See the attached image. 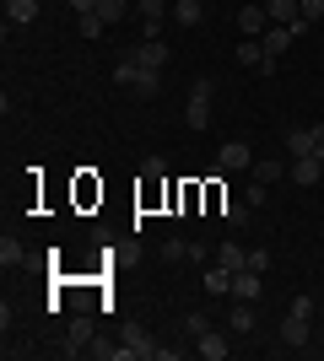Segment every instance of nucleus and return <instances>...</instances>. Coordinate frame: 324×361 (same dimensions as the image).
I'll return each instance as SVG.
<instances>
[{"label":"nucleus","mask_w":324,"mask_h":361,"mask_svg":"<svg viewBox=\"0 0 324 361\" xmlns=\"http://www.w3.org/2000/svg\"><path fill=\"white\" fill-rule=\"evenodd\" d=\"M287 157H319L324 162V124H292L287 130Z\"/></svg>","instance_id":"1"},{"label":"nucleus","mask_w":324,"mask_h":361,"mask_svg":"<svg viewBox=\"0 0 324 361\" xmlns=\"http://www.w3.org/2000/svg\"><path fill=\"white\" fill-rule=\"evenodd\" d=\"M211 124V81H195L184 103V130H205Z\"/></svg>","instance_id":"2"},{"label":"nucleus","mask_w":324,"mask_h":361,"mask_svg":"<svg viewBox=\"0 0 324 361\" xmlns=\"http://www.w3.org/2000/svg\"><path fill=\"white\" fill-rule=\"evenodd\" d=\"M130 60H136L140 71H162V65H168V44H162V38H140V44L130 49Z\"/></svg>","instance_id":"3"},{"label":"nucleus","mask_w":324,"mask_h":361,"mask_svg":"<svg viewBox=\"0 0 324 361\" xmlns=\"http://www.w3.org/2000/svg\"><path fill=\"white\" fill-rule=\"evenodd\" d=\"M287 178L303 183V189H313V183L324 178V162H319V157H292V162H287Z\"/></svg>","instance_id":"4"},{"label":"nucleus","mask_w":324,"mask_h":361,"mask_svg":"<svg viewBox=\"0 0 324 361\" xmlns=\"http://www.w3.org/2000/svg\"><path fill=\"white\" fill-rule=\"evenodd\" d=\"M216 167H227V173H244V167H254V151H248L244 140H227V146L216 151Z\"/></svg>","instance_id":"5"},{"label":"nucleus","mask_w":324,"mask_h":361,"mask_svg":"<svg viewBox=\"0 0 324 361\" xmlns=\"http://www.w3.org/2000/svg\"><path fill=\"white\" fill-rule=\"evenodd\" d=\"M260 286H265L260 270H248V264H244V270H232V302H254V297H260Z\"/></svg>","instance_id":"6"},{"label":"nucleus","mask_w":324,"mask_h":361,"mask_svg":"<svg viewBox=\"0 0 324 361\" xmlns=\"http://www.w3.org/2000/svg\"><path fill=\"white\" fill-rule=\"evenodd\" d=\"M265 27H270V11H265V6H244V11H238V32H244V38H265Z\"/></svg>","instance_id":"7"},{"label":"nucleus","mask_w":324,"mask_h":361,"mask_svg":"<svg viewBox=\"0 0 324 361\" xmlns=\"http://www.w3.org/2000/svg\"><path fill=\"white\" fill-rule=\"evenodd\" d=\"M92 350V318L81 313L76 324H71V340H65V356H87Z\"/></svg>","instance_id":"8"},{"label":"nucleus","mask_w":324,"mask_h":361,"mask_svg":"<svg viewBox=\"0 0 324 361\" xmlns=\"http://www.w3.org/2000/svg\"><path fill=\"white\" fill-rule=\"evenodd\" d=\"M281 345H292V350H303V345H308V318H297V313H287V318H281Z\"/></svg>","instance_id":"9"},{"label":"nucleus","mask_w":324,"mask_h":361,"mask_svg":"<svg viewBox=\"0 0 324 361\" xmlns=\"http://www.w3.org/2000/svg\"><path fill=\"white\" fill-rule=\"evenodd\" d=\"M265 11H270V22H276V27H292V22H308V16H303V0H270Z\"/></svg>","instance_id":"10"},{"label":"nucleus","mask_w":324,"mask_h":361,"mask_svg":"<svg viewBox=\"0 0 324 361\" xmlns=\"http://www.w3.org/2000/svg\"><path fill=\"white\" fill-rule=\"evenodd\" d=\"M195 350H200L205 361H222V356H227V334H222V329H205L200 340H195Z\"/></svg>","instance_id":"11"},{"label":"nucleus","mask_w":324,"mask_h":361,"mask_svg":"<svg viewBox=\"0 0 324 361\" xmlns=\"http://www.w3.org/2000/svg\"><path fill=\"white\" fill-rule=\"evenodd\" d=\"M200 16H205V0H173V22L179 27H200Z\"/></svg>","instance_id":"12"},{"label":"nucleus","mask_w":324,"mask_h":361,"mask_svg":"<svg viewBox=\"0 0 324 361\" xmlns=\"http://www.w3.org/2000/svg\"><path fill=\"white\" fill-rule=\"evenodd\" d=\"M260 44H265V54H276V60H281V54H287V49L297 44V32H292V27H270V32L260 38Z\"/></svg>","instance_id":"13"},{"label":"nucleus","mask_w":324,"mask_h":361,"mask_svg":"<svg viewBox=\"0 0 324 361\" xmlns=\"http://www.w3.org/2000/svg\"><path fill=\"white\" fill-rule=\"evenodd\" d=\"M205 329H211V313H205V307H195V313H184V324H179V334H184L189 345H195V340H200Z\"/></svg>","instance_id":"14"},{"label":"nucleus","mask_w":324,"mask_h":361,"mask_svg":"<svg viewBox=\"0 0 324 361\" xmlns=\"http://www.w3.org/2000/svg\"><path fill=\"white\" fill-rule=\"evenodd\" d=\"M205 291H211V297H232V270L227 264H211V270H205Z\"/></svg>","instance_id":"15"},{"label":"nucleus","mask_w":324,"mask_h":361,"mask_svg":"<svg viewBox=\"0 0 324 361\" xmlns=\"http://www.w3.org/2000/svg\"><path fill=\"white\" fill-rule=\"evenodd\" d=\"M6 22H16V27L38 22V0H6Z\"/></svg>","instance_id":"16"},{"label":"nucleus","mask_w":324,"mask_h":361,"mask_svg":"<svg viewBox=\"0 0 324 361\" xmlns=\"http://www.w3.org/2000/svg\"><path fill=\"white\" fill-rule=\"evenodd\" d=\"M216 264H227V270H244V264H248V248H238V243H222V248H216Z\"/></svg>","instance_id":"17"},{"label":"nucleus","mask_w":324,"mask_h":361,"mask_svg":"<svg viewBox=\"0 0 324 361\" xmlns=\"http://www.w3.org/2000/svg\"><path fill=\"white\" fill-rule=\"evenodd\" d=\"M254 324H260V318H254V307H248V302H238V307L227 313V329H232V334H248Z\"/></svg>","instance_id":"18"},{"label":"nucleus","mask_w":324,"mask_h":361,"mask_svg":"<svg viewBox=\"0 0 324 361\" xmlns=\"http://www.w3.org/2000/svg\"><path fill=\"white\" fill-rule=\"evenodd\" d=\"M124 340H130V350H136V361H152V356H157V340H152V334H146V329H130V334H124Z\"/></svg>","instance_id":"19"},{"label":"nucleus","mask_w":324,"mask_h":361,"mask_svg":"<svg viewBox=\"0 0 324 361\" xmlns=\"http://www.w3.org/2000/svg\"><path fill=\"white\" fill-rule=\"evenodd\" d=\"M248 211H254L248 200H222V221H227V226H244V221H248Z\"/></svg>","instance_id":"20"},{"label":"nucleus","mask_w":324,"mask_h":361,"mask_svg":"<svg viewBox=\"0 0 324 361\" xmlns=\"http://www.w3.org/2000/svg\"><path fill=\"white\" fill-rule=\"evenodd\" d=\"M97 16L114 27V22H124V16H130V0H97Z\"/></svg>","instance_id":"21"},{"label":"nucleus","mask_w":324,"mask_h":361,"mask_svg":"<svg viewBox=\"0 0 324 361\" xmlns=\"http://www.w3.org/2000/svg\"><path fill=\"white\" fill-rule=\"evenodd\" d=\"M248 173H254V183H276V178H287V167H281L276 157H270V162H254Z\"/></svg>","instance_id":"22"},{"label":"nucleus","mask_w":324,"mask_h":361,"mask_svg":"<svg viewBox=\"0 0 324 361\" xmlns=\"http://www.w3.org/2000/svg\"><path fill=\"white\" fill-rule=\"evenodd\" d=\"M136 71H140V65H136ZM136 92H140V97H157V92H162V71H140L136 75Z\"/></svg>","instance_id":"23"},{"label":"nucleus","mask_w":324,"mask_h":361,"mask_svg":"<svg viewBox=\"0 0 324 361\" xmlns=\"http://www.w3.org/2000/svg\"><path fill=\"white\" fill-rule=\"evenodd\" d=\"M0 264H6V270H16V264H22V243H16L11 232L0 238Z\"/></svg>","instance_id":"24"},{"label":"nucleus","mask_w":324,"mask_h":361,"mask_svg":"<svg viewBox=\"0 0 324 361\" xmlns=\"http://www.w3.org/2000/svg\"><path fill=\"white\" fill-rule=\"evenodd\" d=\"M140 178H146V183H162V178H168V162H162V157H146V162H140Z\"/></svg>","instance_id":"25"},{"label":"nucleus","mask_w":324,"mask_h":361,"mask_svg":"<svg viewBox=\"0 0 324 361\" xmlns=\"http://www.w3.org/2000/svg\"><path fill=\"white\" fill-rule=\"evenodd\" d=\"M260 60H265V44H260V38L238 44V65H260Z\"/></svg>","instance_id":"26"},{"label":"nucleus","mask_w":324,"mask_h":361,"mask_svg":"<svg viewBox=\"0 0 324 361\" xmlns=\"http://www.w3.org/2000/svg\"><path fill=\"white\" fill-rule=\"evenodd\" d=\"M103 32H108V22H103V16H81V38H92V44H97V38H103Z\"/></svg>","instance_id":"27"},{"label":"nucleus","mask_w":324,"mask_h":361,"mask_svg":"<svg viewBox=\"0 0 324 361\" xmlns=\"http://www.w3.org/2000/svg\"><path fill=\"white\" fill-rule=\"evenodd\" d=\"M136 75H140V71H136V60H130V54L114 65V81H119V87H136Z\"/></svg>","instance_id":"28"},{"label":"nucleus","mask_w":324,"mask_h":361,"mask_svg":"<svg viewBox=\"0 0 324 361\" xmlns=\"http://www.w3.org/2000/svg\"><path fill=\"white\" fill-rule=\"evenodd\" d=\"M162 259L168 264H189V243H162Z\"/></svg>","instance_id":"29"},{"label":"nucleus","mask_w":324,"mask_h":361,"mask_svg":"<svg viewBox=\"0 0 324 361\" xmlns=\"http://www.w3.org/2000/svg\"><path fill=\"white\" fill-rule=\"evenodd\" d=\"M162 11H168V0H140V22H162Z\"/></svg>","instance_id":"30"},{"label":"nucleus","mask_w":324,"mask_h":361,"mask_svg":"<svg viewBox=\"0 0 324 361\" xmlns=\"http://www.w3.org/2000/svg\"><path fill=\"white\" fill-rule=\"evenodd\" d=\"M248 270H270V248H248Z\"/></svg>","instance_id":"31"},{"label":"nucleus","mask_w":324,"mask_h":361,"mask_svg":"<svg viewBox=\"0 0 324 361\" xmlns=\"http://www.w3.org/2000/svg\"><path fill=\"white\" fill-rule=\"evenodd\" d=\"M287 313H297V318H313V297H292V307Z\"/></svg>","instance_id":"32"},{"label":"nucleus","mask_w":324,"mask_h":361,"mask_svg":"<svg viewBox=\"0 0 324 361\" xmlns=\"http://www.w3.org/2000/svg\"><path fill=\"white\" fill-rule=\"evenodd\" d=\"M65 6H71L76 16H92V11H97V0H65Z\"/></svg>","instance_id":"33"},{"label":"nucleus","mask_w":324,"mask_h":361,"mask_svg":"<svg viewBox=\"0 0 324 361\" xmlns=\"http://www.w3.org/2000/svg\"><path fill=\"white\" fill-rule=\"evenodd\" d=\"M303 16H308V22H319V16H324V0H303Z\"/></svg>","instance_id":"34"}]
</instances>
